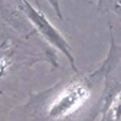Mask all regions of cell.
<instances>
[{
    "label": "cell",
    "instance_id": "cell-3",
    "mask_svg": "<svg viewBox=\"0 0 121 121\" xmlns=\"http://www.w3.org/2000/svg\"><path fill=\"white\" fill-rule=\"evenodd\" d=\"M7 3L19 13H22L23 16L27 19V22L32 25V27L36 30V33L43 39V42H46L49 46L58 49L60 53H64V56L68 59V62L71 68L78 72L77 69V62H75V55L71 48V45L68 40L64 38V35L48 20V17L45 16V13L40 9L33 7L29 3V0H7Z\"/></svg>",
    "mask_w": 121,
    "mask_h": 121
},
{
    "label": "cell",
    "instance_id": "cell-1",
    "mask_svg": "<svg viewBox=\"0 0 121 121\" xmlns=\"http://www.w3.org/2000/svg\"><path fill=\"white\" fill-rule=\"evenodd\" d=\"M108 60L97 69L59 81L14 108L10 121H95L102 107V88Z\"/></svg>",
    "mask_w": 121,
    "mask_h": 121
},
{
    "label": "cell",
    "instance_id": "cell-4",
    "mask_svg": "<svg viewBox=\"0 0 121 121\" xmlns=\"http://www.w3.org/2000/svg\"><path fill=\"white\" fill-rule=\"evenodd\" d=\"M40 38L22 13L10 9L0 0V39L2 42H25Z\"/></svg>",
    "mask_w": 121,
    "mask_h": 121
},
{
    "label": "cell",
    "instance_id": "cell-7",
    "mask_svg": "<svg viewBox=\"0 0 121 121\" xmlns=\"http://www.w3.org/2000/svg\"><path fill=\"white\" fill-rule=\"evenodd\" d=\"M46 2H48V3L52 6V9L55 10L58 19H59V20H64V14H62V10H60V0H46ZM36 3H38V6H39V0H36Z\"/></svg>",
    "mask_w": 121,
    "mask_h": 121
},
{
    "label": "cell",
    "instance_id": "cell-8",
    "mask_svg": "<svg viewBox=\"0 0 121 121\" xmlns=\"http://www.w3.org/2000/svg\"><path fill=\"white\" fill-rule=\"evenodd\" d=\"M104 2H105V0H98V9H99V10L102 9V6H104Z\"/></svg>",
    "mask_w": 121,
    "mask_h": 121
},
{
    "label": "cell",
    "instance_id": "cell-5",
    "mask_svg": "<svg viewBox=\"0 0 121 121\" xmlns=\"http://www.w3.org/2000/svg\"><path fill=\"white\" fill-rule=\"evenodd\" d=\"M110 49L107 53L108 66L105 72V79H104V88H102V107L99 115L108 108V105L112 102V99L121 92V46L117 45L112 33V26L110 25Z\"/></svg>",
    "mask_w": 121,
    "mask_h": 121
},
{
    "label": "cell",
    "instance_id": "cell-2",
    "mask_svg": "<svg viewBox=\"0 0 121 121\" xmlns=\"http://www.w3.org/2000/svg\"><path fill=\"white\" fill-rule=\"evenodd\" d=\"M38 62H48L58 68V59L52 46L42 42L40 38L25 42L4 40L0 43V81L19 65L32 66Z\"/></svg>",
    "mask_w": 121,
    "mask_h": 121
},
{
    "label": "cell",
    "instance_id": "cell-6",
    "mask_svg": "<svg viewBox=\"0 0 121 121\" xmlns=\"http://www.w3.org/2000/svg\"><path fill=\"white\" fill-rule=\"evenodd\" d=\"M98 121H121V92L112 99L108 108L99 115Z\"/></svg>",
    "mask_w": 121,
    "mask_h": 121
}]
</instances>
